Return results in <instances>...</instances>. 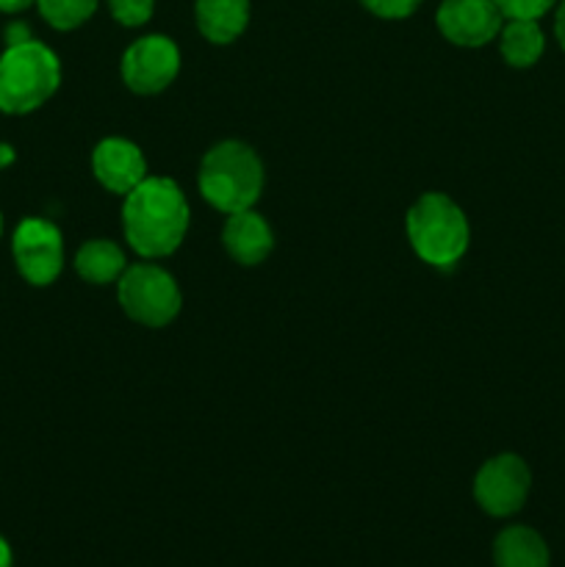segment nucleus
<instances>
[{"label": "nucleus", "instance_id": "1", "mask_svg": "<svg viewBox=\"0 0 565 567\" xmlns=\"http://www.w3.org/2000/svg\"><path fill=\"white\" fill-rule=\"evenodd\" d=\"M125 238L142 258H164L183 244L188 230V203L170 177H144L122 208Z\"/></svg>", "mask_w": 565, "mask_h": 567}, {"label": "nucleus", "instance_id": "2", "mask_svg": "<svg viewBox=\"0 0 565 567\" xmlns=\"http://www.w3.org/2000/svg\"><path fill=\"white\" fill-rule=\"evenodd\" d=\"M264 192V164L244 142H219L199 164V194L222 214H238L258 203Z\"/></svg>", "mask_w": 565, "mask_h": 567}, {"label": "nucleus", "instance_id": "3", "mask_svg": "<svg viewBox=\"0 0 565 567\" xmlns=\"http://www.w3.org/2000/svg\"><path fill=\"white\" fill-rule=\"evenodd\" d=\"M59 83V55L37 39L9 44L0 55V111L3 114L37 111L53 97Z\"/></svg>", "mask_w": 565, "mask_h": 567}, {"label": "nucleus", "instance_id": "4", "mask_svg": "<svg viewBox=\"0 0 565 567\" xmlns=\"http://www.w3.org/2000/svg\"><path fill=\"white\" fill-rule=\"evenodd\" d=\"M408 238L424 264L449 269L469 249L471 227L452 197L430 192L408 210Z\"/></svg>", "mask_w": 565, "mask_h": 567}, {"label": "nucleus", "instance_id": "5", "mask_svg": "<svg viewBox=\"0 0 565 567\" xmlns=\"http://www.w3.org/2000/svg\"><path fill=\"white\" fill-rule=\"evenodd\" d=\"M122 310L144 327H164L181 313V288L175 277L155 264L127 266L116 280Z\"/></svg>", "mask_w": 565, "mask_h": 567}, {"label": "nucleus", "instance_id": "6", "mask_svg": "<svg viewBox=\"0 0 565 567\" xmlns=\"http://www.w3.org/2000/svg\"><path fill=\"white\" fill-rule=\"evenodd\" d=\"M532 474L518 454L487 460L474 480V498L491 518H507L526 504Z\"/></svg>", "mask_w": 565, "mask_h": 567}, {"label": "nucleus", "instance_id": "7", "mask_svg": "<svg viewBox=\"0 0 565 567\" xmlns=\"http://www.w3.org/2000/svg\"><path fill=\"white\" fill-rule=\"evenodd\" d=\"M122 81L136 94H158L181 72V50L170 37L150 33L122 53Z\"/></svg>", "mask_w": 565, "mask_h": 567}, {"label": "nucleus", "instance_id": "8", "mask_svg": "<svg viewBox=\"0 0 565 567\" xmlns=\"http://www.w3.org/2000/svg\"><path fill=\"white\" fill-rule=\"evenodd\" d=\"M17 269L31 286H50L64 269L61 230L48 219H22L11 238Z\"/></svg>", "mask_w": 565, "mask_h": 567}, {"label": "nucleus", "instance_id": "9", "mask_svg": "<svg viewBox=\"0 0 565 567\" xmlns=\"http://www.w3.org/2000/svg\"><path fill=\"white\" fill-rule=\"evenodd\" d=\"M438 31L460 48H482L499 37L504 17L493 0H443L438 6Z\"/></svg>", "mask_w": 565, "mask_h": 567}, {"label": "nucleus", "instance_id": "10", "mask_svg": "<svg viewBox=\"0 0 565 567\" xmlns=\"http://www.w3.org/2000/svg\"><path fill=\"white\" fill-rule=\"evenodd\" d=\"M92 172L114 194H131L147 177V161L142 150L120 136L103 138L92 153Z\"/></svg>", "mask_w": 565, "mask_h": 567}, {"label": "nucleus", "instance_id": "11", "mask_svg": "<svg viewBox=\"0 0 565 567\" xmlns=\"http://www.w3.org/2000/svg\"><path fill=\"white\" fill-rule=\"evenodd\" d=\"M222 241H225L227 255L242 266H258L269 258L271 247H275V233H271L269 221L253 208L230 214L222 230Z\"/></svg>", "mask_w": 565, "mask_h": 567}, {"label": "nucleus", "instance_id": "12", "mask_svg": "<svg viewBox=\"0 0 565 567\" xmlns=\"http://www.w3.org/2000/svg\"><path fill=\"white\" fill-rule=\"evenodd\" d=\"M197 28L208 42L230 44L249 22V0H197L194 3Z\"/></svg>", "mask_w": 565, "mask_h": 567}, {"label": "nucleus", "instance_id": "13", "mask_svg": "<svg viewBox=\"0 0 565 567\" xmlns=\"http://www.w3.org/2000/svg\"><path fill=\"white\" fill-rule=\"evenodd\" d=\"M493 563L496 567H548L552 554H548L546 540L530 526H507L496 535L493 543Z\"/></svg>", "mask_w": 565, "mask_h": 567}, {"label": "nucleus", "instance_id": "14", "mask_svg": "<svg viewBox=\"0 0 565 567\" xmlns=\"http://www.w3.org/2000/svg\"><path fill=\"white\" fill-rule=\"evenodd\" d=\"M125 269V252H122L114 241H105V238L86 241L75 255V271L83 280L92 282V286H109V282H116Z\"/></svg>", "mask_w": 565, "mask_h": 567}, {"label": "nucleus", "instance_id": "15", "mask_svg": "<svg viewBox=\"0 0 565 567\" xmlns=\"http://www.w3.org/2000/svg\"><path fill=\"white\" fill-rule=\"evenodd\" d=\"M543 48H546V39H543L537 20H507L499 31V50L510 66L526 70V66L537 64Z\"/></svg>", "mask_w": 565, "mask_h": 567}, {"label": "nucleus", "instance_id": "16", "mask_svg": "<svg viewBox=\"0 0 565 567\" xmlns=\"http://www.w3.org/2000/svg\"><path fill=\"white\" fill-rule=\"evenodd\" d=\"M97 3L100 0H37L39 14L55 31H72L83 25L97 11Z\"/></svg>", "mask_w": 565, "mask_h": 567}, {"label": "nucleus", "instance_id": "17", "mask_svg": "<svg viewBox=\"0 0 565 567\" xmlns=\"http://www.w3.org/2000/svg\"><path fill=\"white\" fill-rule=\"evenodd\" d=\"M155 0H109V11L120 25L138 28L153 17Z\"/></svg>", "mask_w": 565, "mask_h": 567}, {"label": "nucleus", "instance_id": "18", "mask_svg": "<svg viewBox=\"0 0 565 567\" xmlns=\"http://www.w3.org/2000/svg\"><path fill=\"white\" fill-rule=\"evenodd\" d=\"M507 20H541L557 0H493Z\"/></svg>", "mask_w": 565, "mask_h": 567}, {"label": "nucleus", "instance_id": "19", "mask_svg": "<svg viewBox=\"0 0 565 567\" xmlns=\"http://www.w3.org/2000/svg\"><path fill=\"white\" fill-rule=\"evenodd\" d=\"M366 11H371L380 20H404L413 14L424 0H360Z\"/></svg>", "mask_w": 565, "mask_h": 567}, {"label": "nucleus", "instance_id": "20", "mask_svg": "<svg viewBox=\"0 0 565 567\" xmlns=\"http://www.w3.org/2000/svg\"><path fill=\"white\" fill-rule=\"evenodd\" d=\"M31 37V31H28L25 22H11L9 28H6V44H20V42H28Z\"/></svg>", "mask_w": 565, "mask_h": 567}, {"label": "nucleus", "instance_id": "21", "mask_svg": "<svg viewBox=\"0 0 565 567\" xmlns=\"http://www.w3.org/2000/svg\"><path fill=\"white\" fill-rule=\"evenodd\" d=\"M33 3L37 0H0V11H6V14H20V11L31 9Z\"/></svg>", "mask_w": 565, "mask_h": 567}, {"label": "nucleus", "instance_id": "22", "mask_svg": "<svg viewBox=\"0 0 565 567\" xmlns=\"http://www.w3.org/2000/svg\"><path fill=\"white\" fill-rule=\"evenodd\" d=\"M554 33H557L559 48L565 50V0H563V3H559V9H557V20H554Z\"/></svg>", "mask_w": 565, "mask_h": 567}, {"label": "nucleus", "instance_id": "23", "mask_svg": "<svg viewBox=\"0 0 565 567\" xmlns=\"http://www.w3.org/2000/svg\"><path fill=\"white\" fill-rule=\"evenodd\" d=\"M0 567H14V559H11V548L9 543L0 537Z\"/></svg>", "mask_w": 565, "mask_h": 567}, {"label": "nucleus", "instance_id": "24", "mask_svg": "<svg viewBox=\"0 0 565 567\" xmlns=\"http://www.w3.org/2000/svg\"><path fill=\"white\" fill-rule=\"evenodd\" d=\"M9 164H14V150H11L9 144H0V169Z\"/></svg>", "mask_w": 565, "mask_h": 567}, {"label": "nucleus", "instance_id": "25", "mask_svg": "<svg viewBox=\"0 0 565 567\" xmlns=\"http://www.w3.org/2000/svg\"><path fill=\"white\" fill-rule=\"evenodd\" d=\"M0 236H3V216H0Z\"/></svg>", "mask_w": 565, "mask_h": 567}]
</instances>
